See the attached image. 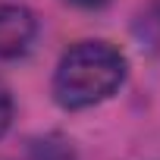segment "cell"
Returning <instances> with one entry per match:
<instances>
[{"instance_id":"6da1fadb","label":"cell","mask_w":160,"mask_h":160,"mask_svg":"<svg viewBox=\"0 0 160 160\" xmlns=\"http://www.w3.org/2000/svg\"><path fill=\"white\" fill-rule=\"evenodd\" d=\"M126 57L107 41H82L63 53L53 72V98L63 110H85L119 91Z\"/></svg>"},{"instance_id":"7a4b0ae2","label":"cell","mask_w":160,"mask_h":160,"mask_svg":"<svg viewBox=\"0 0 160 160\" xmlns=\"http://www.w3.org/2000/svg\"><path fill=\"white\" fill-rule=\"evenodd\" d=\"M38 35V19L32 10L3 3L0 7V60H16L32 50Z\"/></svg>"},{"instance_id":"3957f363","label":"cell","mask_w":160,"mask_h":160,"mask_svg":"<svg viewBox=\"0 0 160 160\" xmlns=\"http://www.w3.org/2000/svg\"><path fill=\"white\" fill-rule=\"evenodd\" d=\"M28 160H72V148L60 138H44L32 144Z\"/></svg>"},{"instance_id":"277c9868","label":"cell","mask_w":160,"mask_h":160,"mask_svg":"<svg viewBox=\"0 0 160 160\" xmlns=\"http://www.w3.org/2000/svg\"><path fill=\"white\" fill-rule=\"evenodd\" d=\"M10 122H13V98H10V91L3 85H0V135L10 129Z\"/></svg>"},{"instance_id":"5b68a950","label":"cell","mask_w":160,"mask_h":160,"mask_svg":"<svg viewBox=\"0 0 160 160\" xmlns=\"http://www.w3.org/2000/svg\"><path fill=\"white\" fill-rule=\"evenodd\" d=\"M75 3H82V7H98V3H104V0H75Z\"/></svg>"}]
</instances>
